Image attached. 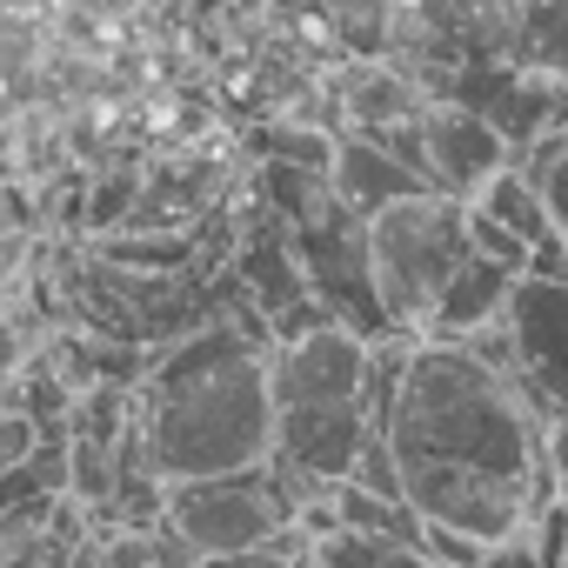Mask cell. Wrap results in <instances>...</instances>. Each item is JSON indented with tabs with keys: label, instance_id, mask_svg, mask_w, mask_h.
<instances>
[{
	"label": "cell",
	"instance_id": "obj_13",
	"mask_svg": "<svg viewBox=\"0 0 568 568\" xmlns=\"http://www.w3.org/2000/svg\"><path fill=\"white\" fill-rule=\"evenodd\" d=\"M308 568H442L422 535H368V528H322Z\"/></svg>",
	"mask_w": 568,
	"mask_h": 568
},
{
	"label": "cell",
	"instance_id": "obj_6",
	"mask_svg": "<svg viewBox=\"0 0 568 568\" xmlns=\"http://www.w3.org/2000/svg\"><path fill=\"white\" fill-rule=\"evenodd\" d=\"M501 335H508V382L521 388V402L548 428H568V274L528 267L508 295Z\"/></svg>",
	"mask_w": 568,
	"mask_h": 568
},
{
	"label": "cell",
	"instance_id": "obj_20",
	"mask_svg": "<svg viewBox=\"0 0 568 568\" xmlns=\"http://www.w3.org/2000/svg\"><path fill=\"white\" fill-rule=\"evenodd\" d=\"M555 568H568V535H561V555H555Z\"/></svg>",
	"mask_w": 568,
	"mask_h": 568
},
{
	"label": "cell",
	"instance_id": "obj_16",
	"mask_svg": "<svg viewBox=\"0 0 568 568\" xmlns=\"http://www.w3.org/2000/svg\"><path fill=\"white\" fill-rule=\"evenodd\" d=\"M468 568H548L541 555H535V541L528 535H508V541H495V548H481Z\"/></svg>",
	"mask_w": 568,
	"mask_h": 568
},
{
	"label": "cell",
	"instance_id": "obj_8",
	"mask_svg": "<svg viewBox=\"0 0 568 568\" xmlns=\"http://www.w3.org/2000/svg\"><path fill=\"white\" fill-rule=\"evenodd\" d=\"M415 168H422V181L435 194H448V201L468 207L501 168H515V148L481 114H468L455 101H428L422 121H415Z\"/></svg>",
	"mask_w": 568,
	"mask_h": 568
},
{
	"label": "cell",
	"instance_id": "obj_17",
	"mask_svg": "<svg viewBox=\"0 0 568 568\" xmlns=\"http://www.w3.org/2000/svg\"><path fill=\"white\" fill-rule=\"evenodd\" d=\"M194 568H295V555H288V541H267V548H241V555L194 561Z\"/></svg>",
	"mask_w": 568,
	"mask_h": 568
},
{
	"label": "cell",
	"instance_id": "obj_10",
	"mask_svg": "<svg viewBox=\"0 0 568 568\" xmlns=\"http://www.w3.org/2000/svg\"><path fill=\"white\" fill-rule=\"evenodd\" d=\"M515 281H521V267L488 261V254H475V247H468V261H462V267H455V281H448V295L435 302L428 342H462V348H468L481 328H495V322L508 315Z\"/></svg>",
	"mask_w": 568,
	"mask_h": 568
},
{
	"label": "cell",
	"instance_id": "obj_2",
	"mask_svg": "<svg viewBox=\"0 0 568 568\" xmlns=\"http://www.w3.org/2000/svg\"><path fill=\"white\" fill-rule=\"evenodd\" d=\"M402 355H375L362 328L348 322H308L267 355V395H274V448L267 475L281 495H335L362 475V462L382 442V408L395 388Z\"/></svg>",
	"mask_w": 568,
	"mask_h": 568
},
{
	"label": "cell",
	"instance_id": "obj_11",
	"mask_svg": "<svg viewBox=\"0 0 568 568\" xmlns=\"http://www.w3.org/2000/svg\"><path fill=\"white\" fill-rule=\"evenodd\" d=\"M468 207H475V214H488L495 227H508L535 261L568 254V247L555 241V227H548V207H541V187H535V174H528V168H501V174H495Z\"/></svg>",
	"mask_w": 568,
	"mask_h": 568
},
{
	"label": "cell",
	"instance_id": "obj_9",
	"mask_svg": "<svg viewBox=\"0 0 568 568\" xmlns=\"http://www.w3.org/2000/svg\"><path fill=\"white\" fill-rule=\"evenodd\" d=\"M328 194L355 214V221H375L382 207H395V201H415V194H435L428 181H422V168L415 161H402L395 148H382V141H342L335 148V161H328Z\"/></svg>",
	"mask_w": 568,
	"mask_h": 568
},
{
	"label": "cell",
	"instance_id": "obj_15",
	"mask_svg": "<svg viewBox=\"0 0 568 568\" xmlns=\"http://www.w3.org/2000/svg\"><path fill=\"white\" fill-rule=\"evenodd\" d=\"M21 462H34V422L28 415H0V475H14Z\"/></svg>",
	"mask_w": 568,
	"mask_h": 568
},
{
	"label": "cell",
	"instance_id": "obj_5",
	"mask_svg": "<svg viewBox=\"0 0 568 568\" xmlns=\"http://www.w3.org/2000/svg\"><path fill=\"white\" fill-rule=\"evenodd\" d=\"M168 535L194 555H241V548H267L281 541V521H288V495L267 468H241V475H201V481H168L161 495Z\"/></svg>",
	"mask_w": 568,
	"mask_h": 568
},
{
	"label": "cell",
	"instance_id": "obj_3",
	"mask_svg": "<svg viewBox=\"0 0 568 568\" xmlns=\"http://www.w3.org/2000/svg\"><path fill=\"white\" fill-rule=\"evenodd\" d=\"M267 448H274L267 348L247 328L221 322L161 355L141 402V455L161 481L267 468Z\"/></svg>",
	"mask_w": 568,
	"mask_h": 568
},
{
	"label": "cell",
	"instance_id": "obj_1",
	"mask_svg": "<svg viewBox=\"0 0 568 568\" xmlns=\"http://www.w3.org/2000/svg\"><path fill=\"white\" fill-rule=\"evenodd\" d=\"M521 388L462 342H415L382 408V455L402 508L428 535L495 548L555 501L548 428Z\"/></svg>",
	"mask_w": 568,
	"mask_h": 568
},
{
	"label": "cell",
	"instance_id": "obj_19",
	"mask_svg": "<svg viewBox=\"0 0 568 568\" xmlns=\"http://www.w3.org/2000/svg\"><path fill=\"white\" fill-rule=\"evenodd\" d=\"M14 362H21V335H14L8 322H0V382L14 375Z\"/></svg>",
	"mask_w": 568,
	"mask_h": 568
},
{
	"label": "cell",
	"instance_id": "obj_14",
	"mask_svg": "<svg viewBox=\"0 0 568 568\" xmlns=\"http://www.w3.org/2000/svg\"><path fill=\"white\" fill-rule=\"evenodd\" d=\"M528 174H535V187H541V207H548L555 241L568 247V128L535 148V168H528Z\"/></svg>",
	"mask_w": 568,
	"mask_h": 568
},
{
	"label": "cell",
	"instance_id": "obj_18",
	"mask_svg": "<svg viewBox=\"0 0 568 568\" xmlns=\"http://www.w3.org/2000/svg\"><path fill=\"white\" fill-rule=\"evenodd\" d=\"M74 488L81 495H108L114 481H108V462L94 455V448H74Z\"/></svg>",
	"mask_w": 568,
	"mask_h": 568
},
{
	"label": "cell",
	"instance_id": "obj_4",
	"mask_svg": "<svg viewBox=\"0 0 568 568\" xmlns=\"http://www.w3.org/2000/svg\"><path fill=\"white\" fill-rule=\"evenodd\" d=\"M468 207L448 194H415L395 201L368 221V281L375 302L388 315V328H415L428 335L435 302L448 295L455 267L468 261Z\"/></svg>",
	"mask_w": 568,
	"mask_h": 568
},
{
	"label": "cell",
	"instance_id": "obj_7",
	"mask_svg": "<svg viewBox=\"0 0 568 568\" xmlns=\"http://www.w3.org/2000/svg\"><path fill=\"white\" fill-rule=\"evenodd\" d=\"M388 21H395V41L415 48L428 68L462 74L508 54L515 0H388Z\"/></svg>",
	"mask_w": 568,
	"mask_h": 568
},
{
	"label": "cell",
	"instance_id": "obj_12",
	"mask_svg": "<svg viewBox=\"0 0 568 568\" xmlns=\"http://www.w3.org/2000/svg\"><path fill=\"white\" fill-rule=\"evenodd\" d=\"M508 61L568 94V0H515Z\"/></svg>",
	"mask_w": 568,
	"mask_h": 568
}]
</instances>
